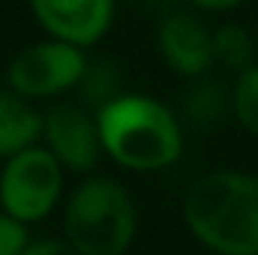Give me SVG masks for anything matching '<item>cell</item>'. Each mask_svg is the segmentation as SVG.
Segmentation results:
<instances>
[{"label": "cell", "mask_w": 258, "mask_h": 255, "mask_svg": "<svg viewBox=\"0 0 258 255\" xmlns=\"http://www.w3.org/2000/svg\"><path fill=\"white\" fill-rule=\"evenodd\" d=\"M213 57L216 63L240 75L243 69L255 63V42L246 27L240 24H222L213 30Z\"/></svg>", "instance_id": "obj_12"}, {"label": "cell", "mask_w": 258, "mask_h": 255, "mask_svg": "<svg viewBox=\"0 0 258 255\" xmlns=\"http://www.w3.org/2000/svg\"><path fill=\"white\" fill-rule=\"evenodd\" d=\"M42 111L30 99L18 96L9 87H0V159H9L33 144H42Z\"/></svg>", "instance_id": "obj_10"}, {"label": "cell", "mask_w": 258, "mask_h": 255, "mask_svg": "<svg viewBox=\"0 0 258 255\" xmlns=\"http://www.w3.org/2000/svg\"><path fill=\"white\" fill-rule=\"evenodd\" d=\"M180 114H183V123L195 129V132L219 129L228 114H234L231 87H225L210 72L198 75V78H189V87L183 90V99H180Z\"/></svg>", "instance_id": "obj_9"}, {"label": "cell", "mask_w": 258, "mask_h": 255, "mask_svg": "<svg viewBox=\"0 0 258 255\" xmlns=\"http://www.w3.org/2000/svg\"><path fill=\"white\" fill-rule=\"evenodd\" d=\"M135 9H141V12H150V15H168V12H177V3L180 0H129Z\"/></svg>", "instance_id": "obj_16"}, {"label": "cell", "mask_w": 258, "mask_h": 255, "mask_svg": "<svg viewBox=\"0 0 258 255\" xmlns=\"http://www.w3.org/2000/svg\"><path fill=\"white\" fill-rule=\"evenodd\" d=\"M21 255H81L66 237H42V240H30Z\"/></svg>", "instance_id": "obj_15"}, {"label": "cell", "mask_w": 258, "mask_h": 255, "mask_svg": "<svg viewBox=\"0 0 258 255\" xmlns=\"http://www.w3.org/2000/svg\"><path fill=\"white\" fill-rule=\"evenodd\" d=\"M30 243V231L24 222L0 210V255H21V249Z\"/></svg>", "instance_id": "obj_14"}, {"label": "cell", "mask_w": 258, "mask_h": 255, "mask_svg": "<svg viewBox=\"0 0 258 255\" xmlns=\"http://www.w3.org/2000/svg\"><path fill=\"white\" fill-rule=\"evenodd\" d=\"M63 231L81 255H126L138 234L135 201L120 180L93 174L69 192Z\"/></svg>", "instance_id": "obj_3"}, {"label": "cell", "mask_w": 258, "mask_h": 255, "mask_svg": "<svg viewBox=\"0 0 258 255\" xmlns=\"http://www.w3.org/2000/svg\"><path fill=\"white\" fill-rule=\"evenodd\" d=\"M87 60L90 57L84 48L63 39H45L12 57V63L6 69V87L30 102L54 99L78 87Z\"/></svg>", "instance_id": "obj_5"}, {"label": "cell", "mask_w": 258, "mask_h": 255, "mask_svg": "<svg viewBox=\"0 0 258 255\" xmlns=\"http://www.w3.org/2000/svg\"><path fill=\"white\" fill-rule=\"evenodd\" d=\"M75 90H78V102L87 111L99 114L105 105H111L117 96L126 93L123 90V66L111 57H93V60H87V69Z\"/></svg>", "instance_id": "obj_11"}, {"label": "cell", "mask_w": 258, "mask_h": 255, "mask_svg": "<svg viewBox=\"0 0 258 255\" xmlns=\"http://www.w3.org/2000/svg\"><path fill=\"white\" fill-rule=\"evenodd\" d=\"M195 9H204V12H225V9H234L240 6L243 0H189Z\"/></svg>", "instance_id": "obj_17"}, {"label": "cell", "mask_w": 258, "mask_h": 255, "mask_svg": "<svg viewBox=\"0 0 258 255\" xmlns=\"http://www.w3.org/2000/svg\"><path fill=\"white\" fill-rule=\"evenodd\" d=\"M42 123V144L51 156L72 174H90L102 162V138L96 114L87 111L81 102H57L51 105Z\"/></svg>", "instance_id": "obj_6"}, {"label": "cell", "mask_w": 258, "mask_h": 255, "mask_svg": "<svg viewBox=\"0 0 258 255\" xmlns=\"http://www.w3.org/2000/svg\"><path fill=\"white\" fill-rule=\"evenodd\" d=\"M231 108L237 123L258 138V63L243 69L231 84Z\"/></svg>", "instance_id": "obj_13"}, {"label": "cell", "mask_w": 258, "mask_h": 255, "mask_svg": "<svg viewBox=\"0 0 258 255\" xmlns=\"http://www.w3.org/2000/svg\"><path fill=\"white\" fill-rule=\"evenodd\" d=\"M30 12L51 39L90 48L111 30L117 0H30Z\"/></svg>", "instance_id": "obj_7"}, {"label": "cell", "mask_w": 258, "mask_h": 255, "mask_svg": "<svg viewBox=\"0 0 258 255\" xmlns=\"http://www.w3.org/2000/svg\"><path fill=\"white\" fill-rule=\"evenodd\" d=\"M156 48L162 60L183 78L207 75L216 57H213V30L195 15V12H168L156 24Z\"/></svg>", "instance_id": "obj_8"}, {"label": "cell", "mask_w": 258, "mask_h": 255, "mask_svg": "<svg viewBox=\"0 0 258 255\" xmlns=\"http://www.w3.org/2000/svg\"><path fill=\"white\" fill-rule=\"evenodd\" d=\"M102 150L129 171H162L183 153V123L159 99L123 93L96 114Z\"/></svg>", "instance_id": "obj_2"}, {"label": "cell", "mask_w": 258, "mask_h": 255, "mask_svg": "<svg viewBox=\"0 0 258 255\" xmlns=\"http://www.w3.org/2000/svg\"><path fill=\"white\" fill-rule=\"evenodd\" d=\"M183 222L210 252L258 255V177L219 168L183 192Z\"/></svg>", "instance_id": "obj_1"}, {"label": "cell", "mask_w": 258, "mask_h": 255, "mask_svg": "<svg viewBox=\"0 0 258 255\" xmlns=\"http://www.w3.org/2000/svg\"><path fill=\"white\" fill-rule=\"evenodd\" d=\"M66 168L51 156L45 144H33L9 159L0 168V210L15 216L24 225L45 219L63 195Z\"/></svg>", "instance_id": "obj_4"}]
</instances>
